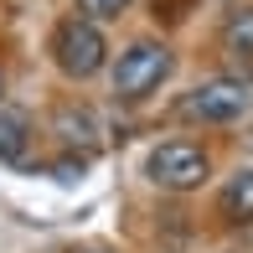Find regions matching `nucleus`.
Segmentation results:
<instances>
[{
	"label": "nucleus",
	"instance_id": "f257e3e1",
	"mask_svg": "<svg viewBox=\"0 0 253 253\" xmlns=\"http://www.w3.org/2000/svg\"><path fill=\"white\" fill-rule=\"evenodd\" d=\"M166 78H170V47L134 42V47L119 57V67H114V93L119 98H145V93H155Z\"/></svg>",
	"mask_w": 253,
	"mask_h": 253
},
{
	"label": "nucleus",
	"instance_id": "f03ea898",
	"mask_svg": "<svg viewBox=\"0 0 253 253\" xmlns=\"http://www.w3.org/2000/svg\"><path fill=\"white\" fill-rule=\"evenodd\" d=\"M145 170H150V181L166 186V191H197L212 166H207V150H202V145L170 140V145H160V150H150Z\"/></svg>",
	"mask_w": 253,
	"mask_h": 253
},
{
	"label": "nucleus",
	"instance_id": "7ed1b4c3",
	"mask_svg": "<svg viewBox=\"0 0 253 253\" xmlns=\"http://www.w3.org/2000/svg\"><path fill=\"white\" fill-rule=\"evenodd\" d=\"M52 52H57V67H62L67 78H93L98 67H103V31L93 26V21H62L57 26V42H52Z\"/></svg>",
	"mask_w": 253,
	"mask_h": 253
},
{
	"label": "nucleus",
	"instance_id": "20e7f679",
	"mask_svg": "<svg viewBox=\"0 0 253 253\" xmlns=\"http://www.w3.org/2000/svg\"><path fill=\"white\" fill-rule=\"evenodd\" d=\"M243 109H248V88L238 83V78H212V83L191 88L186 103H181V114H186V119H202V124H227Z\"/></svg>",
	"mask_w": 253,
	"mask_h": 253
},
{
	"label": "nucleus",
	"instance_id": "39448f33",
	"mask_svg": "<svg viewBox=\"0 0 253 253\" xmlns=\"http://www.w3.org/2000/svg\"><path fill=\"white\" fill-rule=\"evenodd\" d=\"M31 145V119L21 109H0V160H21Z\"/></svg>",
	"mask_w": 253,
	"mask_h": 253
},
{
	"label": "nucleus",
	"instance_id": "423d86ee",
	"mask_svg": "<svg viewBox=\"0 0 253 253\" xmlns=\"http://www.w3.org/2000/svg\"><path fill=\"white\" fill-rule=\"evenodd\" d=\"M222 212L233 217V222H248V217H253V170H238V176L227 181V191H222Z\"/></svg>",
	"mask_w": 253,
	"mask_h": 253
},
{
	"label": "nucleus",
	"instance_id": "0eeeda50",
	"mask_svg": "<svg viewBox=\"0 0 253 253\" xmlns=\"http://www.w3.org/2000/svg\"><path fill=\"white\" fill-rule=\"evenodd\" d=\"M222 37H227V52L253 57V5H243V10H233V16H227Z\"/></svg>",
	"mask_w": 253,
	"mask_h": 253
},
{
	"label": "nucleus",
	"instance_id": "6e6552de",
	"mask_svg": "<svg viewBox=\"0 0 253 253\" xmlns=\"http://www.w3.org/2000/svg\"><path fill=\"white\" fill-rule=\"evenodd\" d=\"M57 134H62L67 145H78V140L93 145V119H88L83 109H62V114H57Z\"/></svg>",
	"mask_w": 253,
	"mask_h": 253
},
{
	"label": "nucleus",
	"instance_id": "1a4fd4ad",
	"mask_svg": "<svg viewBox=\"0 0 253 253\" xmlns=\"http://www.w3.org/2000/svg\"><path fill=\"white\" fill-rule=\"evenodd\" d=\"M78 5L88 10V21H103V16H119L129 0H78Z\"/></svg>",
	"mask_w": 253,
	"mask_h": 253
}]
</instances>
